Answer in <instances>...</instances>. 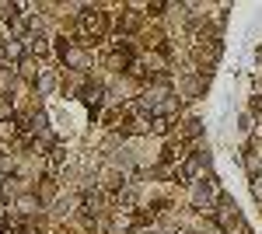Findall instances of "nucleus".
I'll list each match as a JSON object with an SVG mask.
<instances>
[{
	"mask_svg": "<svg viewBox=\"0 0 262 234\" xmlns=\"http://www.w3.org/2000/svg\"><path fill=\"white\" fill-rule=\"evenodd\" d=\"M0 217H4V203H0Z\"/></svg>",
	"mask_w": 262,
	"mask_h": 234,
	"instance_id": "8",
	"label": "nucleus"
},
{
	"mask_svg": "<svg viewBox=\"0 0 262 234\" xmlns=\"http://www.w3.org/2000/svg\"><path fill=\"white\" fill-rule=\"evenodd\" d=\"M196 206H210V189L206 185H196Z\"/></svg>",
	"mask_w": 262,
	"mask_h": 234,
	"instance_id": "2",
	"label": "nucleus"
},
{
	"mask_svg": "<svg viewBox=\"0 0 262 234\" xmlns=\"http://www.w3.org/2000/svg\"><path fill=\"white\" fill-rule=\"evenodd\" d=\"M67 63H70V67H84V63H87V56H84L81 49H70V53H67Z\"/></svg>",
	"mask_w": 262,
	"mask_h": 234,
	"instance_id": "1",
	"label": "nucleus"
},
{
	"mask_svg": "<svg viewBox=\"0 0 262 234\" xmlns=\"http://www.w3.org/2000/svg\"><path fill=\"white\" fill-rule=\"evenodd\" d=\"M21 74H25V77H32V74H35V67H32V60H25V63H21Z\"/></svg>",
	"mask_w": 262,
	"mask_h": 234,
	"instance_id": "7",
	"label": "nucleus"
},
{
	"mask_svg": "<svg viewBox=\"0 0 262 234\" xmlns=\"http://www.w3.org/2000/svg\"><path fill=\"white\" fill-rule=\"evenodd\" d=\"M53 84H56V77H53V74H46V77L39 81V91H53Z\"/></svg>",
	"mask_w": 262,
	"mask_h": 234,
	"instance_id": "3",
	"label": "nucleus"
},
{
	"mask_svg": "<svg viewBox=\"0 0 262 234\" xmlns=\"http://www.w3.org/2000/svg\"><path fill=\"white\" fill-rule=\"evenodd\" d=\"M18 206H21V213H35V199H32V196H25Z\"/></svg>",
	"mask_w": 262,
	"mask_h": 234,
	"instance_id": "5",
	"label": "nucleus"
},
{
	"mask_svg": "<svg viewBox=\"0 0 262 234\" xmlns=\"http://www.w3.org/2000/svg\"><path fill=\"white\" fill-rule=\"evenodd\" d=\"M248 171H252V175H255V178H259V171H262V161H259V157H255V154H252V157H248Z\"/></svg>",
	"mask_w": 262,
	"mask_h": 234,
	"instance_id": "4",
	"label": "nucleus"
},
{
	"mask_svg": "<svg viewBox=\"0 0 262 234\" xmlns=\"http://www.w3.org/2000/svg\"><path fill=\"white\" fill-rule=\"evenodd\" d=\"M4 53H7V56H11V60H18V56H21V46H18V42H11V46H7V49H4Z\"/></svg>",
	"mask_w": 262,
	"mask_h": 234,
	"instance_id": "6",
	"label": "nucleus"
}]
</instances>
